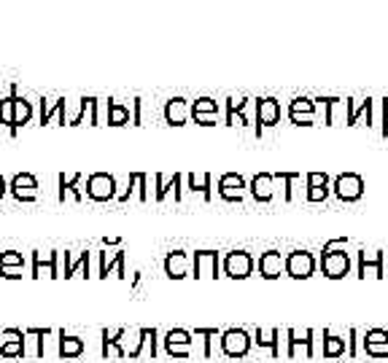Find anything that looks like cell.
I'll return each mask as SVG.
<instances>
[{"instance_id": "5b68a950", "label": "cell", "mask_w": 388, "mask_h": 363, "mask_svg": "<svg viewBox=\"0 0 388 363\" xmlns=\"http://www.w3.org/2000/svg\"><path fill=\"white\" fill-rule=\"evenodd\" d=\"M87 197L95 202H108L116 199V178L108 173H92L87 178Z\"/></svg>"}, {"instance_id": "7402d4cb", "label": "cell", "mask_w": 388, "mask_h": 363, "mask_svg": "<svg viewBox=\"0 0 388 363\" xmlns=\"http://www.w3.org/2000/svg\"><path fill=\"white\" fill-rule=\"evenodd\" d=\"M84 339L81 336H73V333H65L60 331V358H78L81 353H84Z\"/></svg>"}, {"instance_id": "6f0895ef", "label": "cell", "mask_w": 388, "mask_h": 363, "mask_svg": "<svg viewBox=\"0 0 388 363\" xmlns=\"http://www.w3.org/2000/svg\"><path fill=\"white\" fill-rule=\"evenodd\" d=\"M6 191H8V183H6V178H3V175H0V199H3V197H6Z\"/></svg>"}, {"instance_id": "ba28073f", "label": "cell", "mask_w": 388, "mask_h": 363, "mask_svg": "<svg viewBox=\"0 0 388 363\" xmlns=\"http://www.w3.org/2000/svg\"><path fill=\"white\" fill-rule=\"evenodd\" d=\"M8 191L19 202H35L38 199V181H35V175H30V173H17L11 178V183H8Z\"/></svg>"}, {"instance_id": "f1b7e54d", "label": "cell", "mask_w": 388, "mask_h": 363, "mask_svg": "<svg viewBox=\"0 0 388 363\" xmlns=\"http://www.w3.org/2000/svg\"><path fill=\"white\" fill-rule=\"evenodd\" d=\"M28 333H22V336H17V339H8V342H3V347H0V355L3 358H25V339Z\"/></svg>"}, {"instance_id": "9c48e42d", "label": "cell", "mask_w": 388, "mask_h": 363, "mask_svg": "<svg viewBox=\"0 0 388 363\" xmlns=\"http://www.w3.org/2000/svg\"><path fill=\"white\" fill-rule=\"evenodd\" d=\"M57 258H60V250H49V253H41V250H35L32 253V274L30 277H63L60 270H57Z\"/></svg>"}, {"instance_id": "30bf717a", "label": "cell", "mask_w": 388, "mask_h": 363, "mask_svg": "<svg viewBox=\"0 0 388 363\" xmlns=\"http://www.w3.org/2000/svg\"><path fill=\"white\" fill-rule=\"evenodd\" d=\"M189 119H192V105H189V100H184V97H170V100L164 102V121H167L170 126H184Z\"/></svg>"}, {"instance_id": "60d3db41", "label": "cell", "mask_w": 388, "mask_h": 363, "mask_svg": "<svg viewBox=\"0 0 388 363\" xmlns=\"http://www.w3.org/2000/svg\"><path fill=\"white\" fill-rule=\"evenodd\" d=\"M361 344H388V331L386 329H369L364 333Z\"/></svg>"}, {"instance_id": "f6af8a7d", "label": "cell", "mask_w": 388, "mask_h": 363, "mask_svg": "<svg viewBox=\"0 0 388 363\" xmlns=\"http://www.w3.org/2000/svg\"><path fill=\"white\" fill-rule=\"evenodd\" d=\"M364 353H367L369 358H386L388 344H364Z\"/></svg>"}, {"instance_id": "bcb514c9", "label": "cell", "mask_w": 388, "mask_h": 363, "mask_svg": "<svg viewBox=\"0 0 388 363\" xmlns=\"http://www.w3.org/2000/svg\"><path fill=\"white\" fill-rule=\"evenodd\" d=\"M289 119L297 126H313L316 124V116H310V113H289Z\"/></svg>"}, {"instance_id": "5bb4252c", "label": "cell", "mask_w": 388, "mask_h": 363, "mask_svg": "<svg viewBox=\"0 0 388 363\" xmlns=\"http://www.w3.org/2000/svg\"><path fill=\"white\" fill-rule=\"evenodd\" d=\"M125 258H127V253L125 250H114L111 256H108V250L105 253H100V272H97V277H108L111 272H116V277H127V267H125Z\"/></svg>"}, {"instance_id": "7dc6e473", "label": "cell", "mask_w": 388, "mask_h": 363, "mask_svg": "<svg viewBox=\"0 0 388 363\" xmlns=\"http://www.w3.org/2000/svg\"><path fill=\"white\" fill-rule=\"evenodd\" d=\"M192 119L200 124V126H213L219 121V113H192Z\"/></svg>"}, {"instance_id": "d6986e66", "label": "cell", "mask_w": 388, "mask_h": 363, "mask_svg": "<svg viewBox=\"0 0 388 363\" xmlns=\"http://www.w3.org/2000/svg\"><path fill=\"white\" fill-rule=\"evenodd\" d=\"M272 173H259V175H254L251 178V183H248V188H251V197L257 199V202H270L272 199Z\"/></svg>"}, {"instance_id": "ffe728a7", "label": "cell", "mask_w": 388, "mask_h": 363, "mask_svg": "<svg viewBox=\"0 0 388 363\" xmlns=\"http://www.w3.org/2000/svg\"><path fill=\"white\" fill-rule=\"evenodd\" d=\"M356 100H345V111H348V126H356L361 119H367V126H369V121H372V100L367 97V100H361V105L356 108L354 105Z\"/></svg>"}, {"instance_id": "8fae6325", "label": "cell", "mask_w": 388, "mask_h": 363, "mask_svg": "<svg viewBox=\"0 0 388 363\" xmlns=\"http://www.w3.org/2000/svg\"><path fill=\"white\" fill-rule=\"evenodd\" d=\"M189 270H192V258H189L186 250H170L164 256V274L170 280H184Z\"/></svg>"}, {"instance_id": "d6a6232c", "label": "cell", "mask_w": 388, "mask_h": 363, "mask_svg": "<svg viewBox=\"0 0 388 363\" xmlns=\"http://www.w3.org/2000/svg\"><path fill=\"white\" fill-rule=\"evenodd\" d=\"M192 344V333L186 329H170L164 333V347H189Z\"/></svg>"}, {"instance_id": "4dcf8cb0", "label": "cell", "mask_w": 388, "mask_h": 363, "mask_svg": "<svg viewBox=\"0 0 388 363\" xmlns=\"http://www.w3.org/2000/svg\"><path fill=\"white\" fill-rule=\"evenodd\" d=\"M186 181H189L192 191H200L205 197V202H211V173H192V175H186Z\"/></svg>"}, {"instance_id": "db71d44e", "label": "cell", "mask_w": 388, "mask_h": 363, "mask_svg": "<svg viewBox=\"0 0 388 363\" xmlns=\"http://www.w3.org/2000/svg\"><path fill=\"white\" fill-rule=\"evenodd\" d=\"M170 358H189V347H164Z\"/></svg>"}, {"instance_id": "f907efd6", "label": "cell", "mask_w": 388, "mask_h": 363, "mask_svg": "<svg viewBox=\"0 0 388 363\" xmlns=\"http://www.w3.org/2000/svg\"><path fill=\"white\" fill-rule=\"evenodd\" d=\"M138 188H140V202H149V175L146 173H138Z\"/></svg>"}, {"instance_id": "7bdbcfd3", "label": "cell", "mask_w": 388, "mask_h": 363, "mask_svg": "<svg viewBox=\"0 0 388 363\" xmlns=\"http://www.w3.org/2000/svg\"><path fill=\"white\" fill-rule=\"evenodd\" d=\"M329 191H332L329 186H310L308 194H305V199H308V202H326Z\"/></svg>"}, {"instance_id": "ab89813d", "label": "cell", "mask_w": 388, "mask_h": 363, "mask_svg": "<svg viewBox=\"0 0 388 363\" xmlns=\"http://www.w3.org/2000/svg\"><path fill=\"white\" fill-rule=\"evenodd\" d=\"M192 113H219V102L213 97H200V100H194Z\"/></svg>"}, {"instance_id": "603a6c76", "label": "cell", "mask_w": 388, "mask_h": 363, "mask_svg": "<svg viewBox=\"0 0 388 363\" xmlns=\"http://www.w3.org/2000/svg\"><path fill=\"white\" fill-rule=\"evenodd\" d=\"M81 178H84V173H73V175H65V173H60V178H57V183H60L57 199H60V202H65V194H73V199H76V202H81V191H78V183H81Z\"/></svg>"}, {"instance_id": "e575fe53", "label": "cell", "mask_w": 388, "mask_h": 363, "mask_svg": "<svg viewBox=\"0 0 388 363\" xmlns=\"http://www.w3.org/2000/svg\"><path fill=\"white\" fill-rule=\"evenodd\" d=\"M65 108H67V102H65V97H60V100L54 102V108H52V111L46 108V111L41 113V124H52V119H57L65 126V124H67V121H65Z\"/></svg>"}, {"instance_id": "681fc988", "label": "cell", "mask_w": 388, "mask_h": 363, "mask_svg": "<svg viewBox=\"0 0 388 363\" xmlns=\"http://www.w3.org/2000/svg\"><path fill=\"white\" fill-rule=\"evenodd\" d=\"M348 336H351V339H348V347H345V350H348V355H351V358H356V355H358V331L351 329Z\"/></svg>"}, {"instance_id": "6da1fadb", "label": "cell", "mask_w": 388, "mask_h": 363, "mask_svg": "<svg viewBox=\"0 0 388 363\" xmlns=\"http://www.w3.org/2000/svg\"><path fill=\"white\" fill-rule=\"evenodd\" d=\"M321 272L329 280H343L351 272V256L345 248H323L321 250Z\"/></svg>"}, {"instance_id": "7a4b0ae2", "label": "cell", "mask_w": 388, "mask_h": 363, "mask_svg": "<svg viewBox=\"0 0 388 363\" xmlns=\"http://www.w3.org/2000/svg\"><path fill=\"white\" fill-rule=\"evenodd\" d=\"M283 272L289 274L291 280H308L316 272V256L310 250H291L283 258Z\"/></svg>"}, {"instance_id": "e0dca14e", "label": "cell", "mask_w": 388, "mask_h": 363, "mask_svg": "<svg viewBox=\"0 0 388 363\" xmlns=\"http://www.w3.org/2000/svg\"><path fill=\"white\" fill-rule=\"evenodd\" d=\"M286 336H289V358H294L299 353V347L305 350L308 358L313 355V329H302V331L299 329H289Z\"/></svg>"}, {"instance_id": "74e56055", "label": "cell", "mask_w": 388, "mask_h": 363, "mask_svg": "<svg viewBox=\"0 0 388 363\" xmlns=\"http://www.w3.org/2000/svg\"><path fill=\"white\" fill-rule=\"evenodd\" d=\"M316 102H323V121L332 126L334 124V111H337V105H343V100L340 97H319Z\"/></svg>"}, {"instance_id": "8d00e7d4", "label": "cell", "mask_w": 388, "mask_h": 363, "mask_svg": "<svg viewBox=\"0 0 388 363\" xmlns=\"http://www.w3.org/2000/svg\"><path fill=\"white\" fill-rule=\"evenodd\" d=\"M289 113H316V100L310 97H294L289 102Z\"/></svg>"}, {"instance_id": "836d02e7", "label": "cell", "mask_w": 388, "mask_h": 363, "mask_svg": "<svg viewBox=\"0 0 388 363\" xmlns=\"http://www.w3.org/2000/svg\"><path fill=\"white\" fill-rule=\"evenodd\" d=\"M8 270H25V256L17 250L0 253V272H8Z\"/></svg>"}, {"instance_id": "4316f807", "label": "cell", "mask_w": 388, "mask_h": 363, "mask_svg": "<svg viewBox=\"0 0 388 363\" xmlns=\"http://www.w3.org/2000/svg\"><path fill=\"white\" fill-rule=\"evenodd\" d=\"M100 333H103V350H100V353H103V358H108V350H116V355H119V358H125V355H127V353L119 347V339L125 336V329H116V331L103 329Z\"/></svg>"}, {"instance_id": "52a82bcc", "label": "cell", "mask_w": 388, "mask_h": 363, "mask_svg": "<svg viewBox=\"0 0 388 363\" xmlns=\"http://www.w3.org/2000/svg\"><path fill=\"white\" fill-rule=\"evenodd\" d=\"M278 121H281V102L275 97L257 100V138H261L264 126H275Z\"/></svg>"}, {"instance_id": "7c38bea8", "label": "cell", "mask_w": 388, "mask_h": 363, "mask_svg": "<svg viewBox=\"0 0 388 363\" xmlns=\"http://www.w3.org/2000/svg\"><path fill=\"white\" fill-rule=\"evenodd\" d=\"M243 188H246V178L237 173H224L219 178V197L224 202H243Z\"/></svg>"}, {"instance_id": "ee69618b", "label": "cell", "mask_w": 388, "mask_h": 363, "mask_svg": "<svg viewBox=\"0 0 388 363\" xmlns=\"http://www.w3.org/2000/svg\"><path fill=\"white\" fill-rule=\"evenodd\" d=\"M146 336H149V329H138L135 347L129 350V358H132V361H135V358H140V353H143V347H146Z\"/></svg>"}, {"instance_id": "d4e9b609", "label": "cell", "mask_w": 388, "mask_h": 363, "mask_svg": "<svg viewBox=\"0 0 388 363\" xmlns=\"http://www.w3.org/2000/svg\"><path fill=\"white\" fill-rule=\"evenodd\" d=\"M345 353H348V350H345V339L326 329V331H323V358H340V355H345Z\"/></svg>"}, {"instance_id": "8992f818", "label": "cell", "mask_w": 388, "mask_h": 363, "mask_svg": "<svg viewBox=\"0 0 388 363\" xmlns=\"http://www.w3.org/2000/svg\"><path fill=\"white\" fill-rule=\"evenodd\" d=\"M254 272V256L248 250H232L224 256V274L232 280H246Z\"/></svg>"}, {"instance_id": "4fadbf2b", "label": "cell", "mask_w": 388, "mask_h": 363, "mask_svg": "<svg viewBox=\"0 0 388 363\" xmlns=\"http://www.w3.org/2000/svg\"><path fill=\"white\" fill-rule=\"evenodd\" d=\"M194 277H219V253L216 250H197L192 258Z\"/></svg>"}, {"instance_id": "277c9868", "label": "cell", "mask_w": 388, "mask_h": 363, "mask_svg": "<svg viewBox=\"0 0 388 363\" xmlns=\"http://www.w3.org/2000/svg\"><path fill=\"white\" fill-rule=\"evenodd\" d=\"M332 191L337 194L340 202H358L364 197V178L356 173H343L332 183Z\"/></svg>"}, {"instance_id": "f35d334b", "label": "cell", "mask_w": 388, "mask_h": 363, "mask_svg": "<svg viewBox=\"0 0 388 363\" xmlns=\"http://www.w3.org/2000/svg\"><path fill=\"white\" fill-rule=\"evenodd\" d=\"M299 178H302V173H281V170H278V173H272V181H283V183H286V191H283V199H286V202H291V199H294L291 183L299 181Z\"/></svg>"}, {"instance_id": "484cf974", "label": "cell", "mask_w": 388, "mask_h": 363, "mask_svg": "<svg viewBox=\"0 0 388 363\" xmlns=\"http://www.w3.org/2000/svg\"><path fill=\"white\" fill-rule=\"evenodd\" d=\"M254 342H257L259 347H270L272 358H278V355H281V331H278V329H275V331H264V329H257V333H254Z\"/></svg>"}, {"instance_id": "ac0fdd59", "label": "cell", "mask_w": 388, "mask_h": 363, "mask_svg": "<svg viewBox=\"0 0 388 363\" xmlns=\"http://www.w3.org/2000/svg\"><path fill=\"white\" fill-rule=\"evenodd\" d=\"M87 116H89V126H97V121H100V100H97V97H81V102H78V113L70 119L67 126H78V124H84Z\"/></svg>"}, {"instance_id": "f5cc1de1", "label": "cell", "mask_w": 388, "mask_h": 363, "mask_svg": "<svg viewBox=\"0 0 388 363\" xmlns=\"http://www.w3.org/2000/svg\"><path fill=\"white\" fill-rule=\"evenodd\" d=\"M146 344H149V355L154 358V355H157V329H149V336H146Z\"/></svg>"}, {"instance_id": "c3c4849f", "label": "cell", "mask_w": 388, "mask_h": 363, "mask_svg": "<svg viewBox=\"0 0 388 363\" xmlns=\"http://www.w3.org/2000/svg\"><path fill=\"white\" fill-rule=\"evenodd\" d=\"M305 178H308V188L310 186H329V175L326 173H308Z\"/></svg>"}, {"instance_id": "83f0119b", "label": "cell", "mask_w": 388, "mask_h": 363, "mask_svg": "<svg viewBox=\"0 0 388 363\" xmlns=\"http://www.w3.org/2000/svg\"><path fill=\"white\" fill-rule=\"evenodd\" d=\"M78 270L84 272V277H89V253L84 250L78 258H70V253L65 250V280H67V277H73Z\"/></svg>"}, {"instance_id": "1f68e13d", "label": "cell", "mask_w": 388, "mask_h": 363, "mask_svg": "<svg viewBox=\"0 0 388 363\" xmlns=\"http://www.w3.org/2000/svg\"><path fill=\"white\" fill-rule=\"evenodd\" d=\"M17 84H11V91H8V97H3L0 100V124H6L8 129L14 126V94H17Z\"/></svg>"}, {"instance_id": "cb8c5ba5", "label": "cell", "mask_w": 388, "mask_h": 363, "mask_svg": "<svg viewBox=\"0 0 388 363\" xmlns=\"http://www.w3.org/2000/svg\"><path fill=\"white\" fill-rule=\"evenodd\" d=\"M246 105H248V97H246V94L229 97V100H226V124H235V121H237V126H240V124H248V119L243 116Z\"/></svg>"}, {"instance_id": "44dd1931", "label": "cell", "mask_w": 388, "mask_h": 363, "mask_svg": "<svg viewBox=\"0 0 388 363\" xmlns=\"http://www.w3.org/2000/svg\"><path fill=\"white\" fill-rule=\"evenodd\" d=\"M30 119H32V102L25 100V97H19V91H17L14 94V126H11V135H17L19 126L30 124Z\"/></svg>"}, {"instance_id": "3957f363", "label": "cell", "mask_w": 388, "mask_h": 363, "mask_svg": "<svg viewBox=\"0 0 388 363\" xmlns=\"http://www.w3.org/2000/svg\"><path fill=\"white\" fill-rule=\"evenodd\" d=\"M254 339L246 329H226L222 331V350H224L226 358H243L248 355Z\"/></svg>"}, {"instance_id": "11a10c76", "label": "cell", "mask_w": 388, "mask_h": 363, "mask_svg": "<svg viewBox=\"0 0 388 363\" xmlns=\"http://www.w3.org/2000/svg\"><path fill=\"white\" fill-rule=\"evenodd\" d=\"M383 138H388V97L383 100Z\"/></svg>"}, {"instance_id": "2e32d148", "label": "cell", "mask_w": 388, "mask_h": 363, "mask_svg": "<svg viewBox=\"0 0 388 363\" xmlns=\"http://www.w3.org/2000/svg\"><path fill=\"white\" fill-rule=\"evenodd\" d=\"M259 274L264 280H278L283 274V256L278 250H267L259 256Z\"/></svg>"}, {"instance_id": "816d5d0a", "label": "cell", "mask_w": 388, "mask_h": 363, "mask_svg": "<svg viewBox=\"0 0 388 363\" xmlns=\"http://www.w3.org/2000/svg\"><path fill=\"white\" fill-rule=\"evenodd\" d=\"M140 111H143V100L135 97V102H132V124L135 126H140Z\"/></svg>"}, {"instance_id": "9a60e30c", "label": "cell", "mask_w": 388, "mask_h": 363, "mask_svg": "<svg viewBox=\"0 0 388 363\" xmlns=\"http://www.w3.org/2000/svg\"><path fill=\"white\" fill-rule=\"evenodd\" d=\"M154 181H157V194H154V199H157V202H164V197H167L170 191H173V199H175V202H181V199H184V191H181L184 175H181V173H175L170 181H167L162 173H157V175H154Z\"/></svg>"}, {"instance_id": "9f6ffc18", "label": "cell", "mask_w": 388, "mask_h": 363, "mask_svg": "<svg viewBox=\"0 0 388 363\" xmlns=\"http://www.w3.org/2000/svg\"><path fill=\"white\" fill-rule=\"evenodd\" d=\"M6 280H19L22 274H25V270H8V272H0Z\"/></svg>"}, {"instance_id": "b9f144b4", "label": "cell", "mask_w": 388, "mask_h": 363, "mask_svg": "<svg viewBox=\"0 0 388 363\" xmlns=\"http://www.w3.org/2000/svg\"><path fill=\"white\" fill-rule=\"evenodd\" d=\"M194 333H197V336H205V350H202V353H205V358H211V355H213V336H219V329H194Z\"/></svg>"}, {"instance_id": "f546056e", "label": "cell", "mask_w": 388, "mask_h": 363, "mask_svg": "<svg viewBox=\"0 0 388 363\" xmlns=\"http://www.w3.org/2000/svg\"><path fill=\"white\" fill-rule=\"evenodd\" d=\"M108 124L111 126H125V124H129V108H125L116 100H108Z\"/></svg>"}, {"instance_id": "d590c367", "label": "cell", "mask_w": 388, "mask_h": 363, "mask_svg": "<svg viewBox=\"0 0 388 363\" xmlns=\"http://www.w3.org/2000/svg\"><path fill=\"white\" fill-rule=\"evenodd\" d=\"M378 264H386L383 250H358V267H378Z\"/></svg>"}]
</instances>
